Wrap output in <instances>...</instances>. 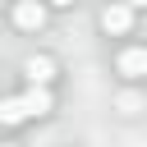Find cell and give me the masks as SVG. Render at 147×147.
Instances as JSON below:
<instances>
[{
  "label": "cell",
  "instance_id": "cell-1",
  "mask_svg": "<svg viewBox=\"0 0 147 147\" xmlns=\"http://www.w3.org/2000/svg\"><path fill=\"white\" fill-rule=\"evenodd\" d=\"M115 74L124 78H147V46H124L115 55Z\"/></svg>",
  "mask_w": 147,
  "mask_h": 147
},
{
  "label": "cell",
  "instance_id": "cell-2",
  "mask_svg": "<svg viewBox=\"0 0 147 147\" xmlns=\"http://www.w3.org/2000/svg\"><path fill=\"white\" fill-rule=\"evenodd\" d=\"M14 23H18L23 32H37V28L46 23V5H41V0H18V5H14Z\"/></svg>",
  "mask_w": 147,
  "mask_h": 147
},
{
  "label": "cell",
  "instance_id": "cell-3",
  "mask_svg": "<svg viewBox=\"0 0 147 147\" xmlns=\"http://www.w3.org/2000/svg\"><path fill=\"white\" fill-rule=\"evenodd\" d=\"M101 28H106L110 37H124V32L133 28V9H129V5H106V9H101Z\"/></svg>",
  "mask_w": 147,
  "mask_h": 147
},
{
  "label": "cell",
  "instance_id": "cell-4",
  "mask_svg": "<svg viewBox=\"0 0 147 147\" xmlns=\"http://www.w3.org/2000/svg\"><path fill=\"white\" fill-rule=\"evenodd\" d=\"M51 106H55V101H51L46 83H32V87L23 92V110H28V119H32V115H51Z\"/></svg>",
  "mask_w": 147,
  "mask_h": 147
},
{
  "label": "cell",
  "instance_id": "cell-5",
  "mask_svg": "<svg viewBox=\"0 0 147 147\" xmlns=\"http://www.w3.org/2000/svg\"><path fill=\"white\" fill-rule=\"evenodd\" d=\"M23 74H28L32 83H51V78H55V60H51V55H28Z\"/></svg>",
  "mask_w": 147,
  "mask_h": 147
},
{
  "label": "cell",
  "instance_id": "cell-6",
  "mask_svg": "<svg viewBox=\"0 0 147 147\" xmlns=\"http://www.w3.org/2000/svg\"><path fill=\"white\" fill-rule=\"evenodd\" d=\"M28 110H23V96H5L0 101V124H23Z\"/></svg>",
  "mask_w": 147,
  "mask_h": 147
},
{
  "label": "cell",
  "instance_id": "cell-7",
  "mask_svg": "<svg viewBox=\"0 0 147 147\" xmlns=\"http://www.w3.org/2000/svg\"><path fill=\"white\" fill-rule=\"evenodd\" d=\"M124 5H129V9H142V5H147V0H124Z\"/></svg>",
  "mask_w": 147,
  "mask_h": 147
},
{
  "label": "cell",
  "instance_id": "cell-8",
  "mask_svg": "<svg viewBox=\"0 0 147 147\" xmlns=\"http://www.w3.org/2000/svg\"><path fill=\"white\" fill-rule=\"evenodd\" d=\"M46 5H55V9H64V5H74V0H46Z\"/></svg>",
  "mask_w": 147,
  "mask_h": 147
},
{
  "label": "cell",
  "instance_id": "cell-9",
  "mask_svg": "<svg viewBox=\"0 0 147 147\" xmlns=\"http://www.w3.org/2000/svg\"><path fill=\"white\" fill-rule=\"evenodd\" d=\"M0 147H18V142H0Z\"/></svg>",
  "mask_w": 147,
  "mask_h": 147
}]
</instances>
